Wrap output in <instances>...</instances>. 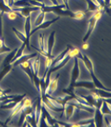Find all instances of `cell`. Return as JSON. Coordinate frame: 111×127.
Here are the masks:
<instances>
[{
  "instance_id": "6da1fadb",
  "label": "cell",
  "mask_w": 111,
  "mask_h": 127,
  "mask_svg": "<svg viewBox=\"0 0 111 127\" xmlns=\"http://www.w3.org/2000/svg\"><path fill=\"white\" fill-rule=\"evenodd\" d=\"M40 11H43L44 12H54L58 16H69L70 18H74L75 20H83L84 18V13L82 11H72L69 9H66L65 6L64 4H58V5H52V6H46L40 7Z\"/></svg>"
},
{
  "instance_id": "7a4b0ae2",
  "label": "cell",
  "mask_w": 111,
  "mask_h": 127,
  "mask_svg": "<svg viewBox=\"0 0 111 127\" xmlns=\"http://www.w3.org/2000/svg\"><path fill=\"white\" fill-rule=\"evenodd\" d=\"M80 52H81V51L78 50V49L73 47L71 50L69 51L68 53H67L65 57L62 60V61H61L60 64H58L56 65V66H53V67L49 68L48 73H47V75H46L45 80H47V82H49V81H50V77H51L52 73H55L56 71H57V70H59V69L62 68L64 66H65L66 64L69 61V60L74 58V56H77Z\"/></svg>"
},
{
  "instance_id": "3957f363",
  "label": "cell",
  "mask_w": 111,
  "mask_h": 127,
  "mask_svg": "<svg viewBox=\"0 0 111 127\" xmlns=\"http://www.w3.org/2000/svg\"><path fill=\"white\" fill-rule=\"evenodd\" d=\"M83 61L84 64L87 67V70L89 71L90 75H91V77H92V82L94 83L95 85V87L96 88H99V89H102V90H106L108 91H110V89L106 88L102 83L100 82V80L97 78V77L96 76L95 74V72H94V68H93V64L92 62V60L89 59V57L86 56L85 54H83L82 53V56H81V59Z\"/></svg>"
},
{
  "instance_id": "277c9868",
  "label": "cell",
  "mask_w": 111,
  "mask_h": 127,
  "mask_svg": "<svg viewBox=\"0 0 111 127\" xmlns=\"http://www.w3.org/2000/svg\"><path fill=\"white\" fill-rule=\"evenodd\" d=\"M74 67H73L72 72H71V77H70V82H69V87L67 89H64L62 91L64 93H66L69 95V93L74 91V84L77 82V80L79 77L80 75V70H79V65H78V59L76 56L74 57Z\"/></svg>"
},
{
  "instance_id": "5b68a950",
  "label": "cell",
  "mask_w": 111,
  "mask_h": 127,
  "mask_svg": "<svg viewBox=\"0 0 111 127\" xmlns=\"http://www.w3.org/2000/svg\"><path fill=\"white\" fill-rule=\"evenodd\" d=\"M31 105H32L31 99H30V98H27V97L25 96L24 99L20 101V102L17 103L16 105H15L12 108H11L10 116L8 117L7 121H6V122H4V126H7V124H8V122H9L14 117H16V115L22 110L23 108H25V107H28V106H31Z\"/></svg>"
},
{
  "instance_id": "8992f818",
  "label": "cell",
  "mask_w": 111,
  "mask_h": 127,
  "mask_svg": "<svg viewBox=\"0 0 111 127\" xmlns=\"http://www.w3.org/2000/svg\"><path fill=\"white\" fill-rule=\"evenodd\" d=\"M102 12H103V11L102 10H98V11H96L95 13L93 14V16L90 18L89 20V22H88V28H87V31L85 34V36L83 37V42H87V40H88L89 37L91 36L92 33L94 30V29L96 27V25L97 21L101 18L102 16Z\"/></svg>"
},
{
  "instance_id": "52a82bcc",
  "label": "cell",
  "mask_w": 111,
  "mask_h": 127,
  "mask_svg": "<svg viewBox=\"0 0 111 127\" xmlns=\"http://www.w3.org/2000/svg\"><path fill=\"white\" fill-rule=\"evenodd\" d=\"M103 102V99H100L98 100H96V105H95V117H94V124H95V126H97V127H101L103 126V122H104V114L102 113L100 110V108L101 106V103Z\"/></svg>"
},
{
  "instance_id": "ba28073f",
  "label": "cell",
  "mask_w": 111,
  "mask_h": 127,
  "mask_svg": "<svg viewBox=\"0 0 111 127\" xmlns=\"http://www.w3.org/2000/svg\"><path fill=\"white\" fill-rule=\"evenodd\" d=\"M11 10L16 11L17 14H20L21 17H27L29 16H30V14L32 11H39L40 7H33V6H30V7H11Z\"/></svg>"
},
{
  "instance_id": "9c48e42d",
  "label": "cell",
  "mask_w": 111,
  "mask_h": 127,
  "mask_svg": "<svg viewBox=\"0 0 111 127\" xmlns=\"http://www.w3.org/2000/svg\"><path fill=\"white\" fill-rule=\"evenodd\" d=\"M60 73H57L56 76L54 77L53 80H50V82L48 83V86L47 87L46 91H45V94L47 95H52L56 91V90L57 89V84H58V80H59L60 77Z\"/></svg>"
},
{
  "instance_id": "30bf717a",
  "label": "cell",
  "mask_w": 111,
  "mask_h": 127,
  "mask_svg": "<svg viewBox=\"0 0 111 127\" xmlns=\"http://www.w3.org/2000/svg\"><path fill=\"white\" fill-rule=\"evenodd\" d=\"M41 112L43 113V116L44 117L45 120L47 121V123L48 124L49 126H53L54 124L56 122V120L49 113V112L47 110L45 105L42 103V107H41Z\"/></svg>"
},
{
  "instance_id": "8fae6325",
  "label": "cell",
  "mask_w": 111,
  "mask_h": 127,
  "mask_svg": "<svg viewBox=\"0 0 111 127\" xmlns=\"http://www.w3.org/2000/svg\"><path fill=\"white\" fill-rule=\"evenodd\" d=\"M73 47H72L71 45H68V46H67V47L65 48V50H64L62 52H61L59 55V56H57L56 57H55V58L52 60V64H51V67H53V66H56V65H57L58 64H60L61 61H62V60L65 57L67 53H68Z\"/></svg>"
},
{
  "instance_id": "7c38bea8",
  "label": "cell",
  "mask_w": 111,
  "mask_h": 127,
  "mask_svg": "<svg viewBox=\"0 0 111 127\" xmlns=\"http://www.w3.org/2000/svg\"><path fill=\"white\" fill-rule=\"evenodd\" d=\"M59 19H60V16H57V17H56V18H54L53 20H52V21H43L41 25H38V26H35V28H34L33 30H31V31H30V35L34 34V33H36V32L38 30H44V29L48 28L49 26H50V25H52V24H54V23L56 21H57Z\"/></svg>"
},
{
  "instance_id": "4fadbf2b",
  "label": "cell",
  "mask_w": 111,
  "mask_h": 127,
  "mask_svg": "<svg viewBox=\"0 0 111 127\" xmlns=\"http://www.w3.org/2000/svg\"><path fill=\"white\" fill-rule=\"evenodd\" d=\"M37 56H38L37 53L22 55V56H20V58H18L16 60V61H14L12 64H11V65H12V67H16V66L20 65V64H22V63H24V62H26V61H29V60H30L31 59L34 58V57Z\"/></svg>"
},
{
  "instance_id": "5bb4252c",
  "label": "cell",
  "mask_w": 111,
  "mask_h": 127,
  "mask_svg": "<svg viewBox=\"0 0 111 127\" xmlns=\"http://www.w3.org/2000/svg\"><path fill=\"white\" fill-rule=\"evenodd\" d=\"M30 68L32 72L34 73V74L38 75L39 72V66H40V59L39 56H35L34 58L31 59L30 61Z\"/></svg>"
},
{
  "instance_id": "9a60e30c",
  "label": "cell",
  "mask_w": 111,
  "mask_h": 127,
  "mask_svg": "<svg viewBox=\"0 0 111 127\" xmlns=\"http://www.w3.org/2000/svg\"><path fill=\"white\" fill-rule=\"evenodd\" d=\"M12 31L14 32V33L16 34V37H18L20 39V41H21L22 42L25 43V47H27L28 50H30V39H28L27 37H26L25 34L22 33L21 32H20L19 30H17L16 28H12Z\"/></svg>"
},
{
  "instance_id": "2e32d148",
  "label": "cell",
  "mask_w": 111,
  "mask_h": 127,
  "mask_svg": "<svg viewBox=\"0 0 111 127\" xmlns=\"http://www.w3.org/2000/svg\"><path fill=\"white\" fill-rule=\"evenodd\" d=\"M55 33H56V31H52L48 37V46H47V52H48V56H52V48H53V46L55 43Z\"/></svg>"
},
{
  "instance_id": "e0dca14e",
  "label": "cell",
  "mask_w": 111,
  "mask_h": 127,
  "mask_svg": "<svg viewBox=\"0 0 111 127\" xmlns=\"http://www.w3.org/2000/svg\"><path fill=\"white\" fill-rule=\"evenodd\" d=\"M74 108H75V107L74 105L71 104L70 103L67 102L66 104L64 106V112H63V113L61 114V117L63 116L64 113H65V115H66V120L69 121V119H70V117H72L73 112H74Z\"/></svg>"
},
{
  "instance_id": "ac0fdd59",
  "label": "cell",
  "mask_w": 111,
  "mask_h": 127,
  "mask_svg": "<svg viewBox=\"0 0 111 127\" xmlns=\"http://www.w3.org/2000/svg\"><path fill=\"white\" fill-rule=\"evenodd\" d=\"M92 91H94L99 96H100L101 99H109L111 98V94H110V91H108L106 90H102V89H99V88H94L91 90Z\"/></svg>"
},
{
  "instance_id": "d6986e66",
  "label": "cell",
  "mask_w": 111,
  "mask_h": 127,
  "mask_svg": "<svg viewBox=\"0 0 111 127\" xmlns=\"http://www.w3.org/2000/svg\"><path fill=\"white\" fill-rule=\"evenodd\" d=\"M85 1L87 2V6H88L87 11H96L98 10H102L101 7L96 2V0H85Z\"/></svg>"
},
{
  "instance_id": "ffe728a7",
  "label": "cell",
  "mask_w": 111,
  "mask_h": 127,
  "mask_svg": "<svg viewBox=\"0 0 111 127\" xmlns=\"http://www.w3.org/2000/svg\"><path fill=\"white\" fill-rule=\"evenodd\" d=\"M76 87H83L88 90H92L95 88V85L92 82H76L74 84V88Z\"/></svg>"
},
{
  "instance_id": "44dd1931",
  "label": "cell",
  "mask_w": 111,
  "mask_h": 127,
  "mask_svg": "<svg viewBox=\"0 0 111 127\" xmlns=\"http://www.w3.org/2000/svg\"><path fill=\"white\" fill-rule=\"evenodd\" d=\"M101 112L104 115H111V110H110V103L108 101L103 100V102L101 103V106L100 108Z\"/></svg>"
},
{
  "instance_id": "7402d4cb",
  "label": "cell",
  "mask_w": 111,
  "mask_h": 127,
  "mask_svg": "<svg viewBox=\"0 0 111 127\" xmlns=\"http://www.w3.org/2000/svg\"><path fill=\"white\" fill-rule=\"evenodd\" d=\"M30 31H31V22H30V16L25 17V33L28 39L30 38Z\"/></svg>"
},
{
  "instance_id": "603a6c76",
  "label": "cell",
  "mask_w": 111,
  "mask_h": 127,
  "mask_svg": "<svg viewBox=\"0 0 111 127\" xmlns=\"http://www.w3.org/2000/svg\"><path fill=\"white\" fill-rule=\"evenodd\" d=\"M17 49H18V47L15 48L14 50H11V51H10V53L8 54L7 56L5 57V58H4V60H3V62H2V67H3V66H5V65L9 64H11V60H12L13 57L15 56V54H16V52Z\"/></svg>"
},
{
  "instance_id": "cb8c5ba5",
  "label": "cell",
  "mask_w": 111,
  "mask_h": 127,
  "mask_svg": "<svg viewBox=\"0 0 111 127\" xmlns=\"http://www.w3.org/2000/svg\"><path fill=\"white\" fill-rule=\"evenodd\" d=\"M26 48L25 47V43L24 42H22V45L20 46V47H19L18 49H17V51H16V52L15 54V56L13 57L12 60H11V64H12L14 61H16V60L20 58V56H22L23 54H24V51H25V49Z\"/></svg>"
},
{
  "instance_id": "d4e9b609",
  "label": "cell",
  "mask_w": 111,
  "mask_h": 127,
  "mask_svg": "<svg viewBox=\"0 0 111 127\" xmlns=\"http://www.w3.org/2000/svg\"><path fill=\"white\" fill-rule=\"evenodd\" d=\"M12 68L13 67H12V65H11V64H7L2 67V70L0 71V82L2 80V78H3L6 75L10 73Z\"/></svg>"
},
{
  "instance_id": "484cf974",
  "label": "cell",
  "mask_w": 111,
  "mask_h": 127,
  "mask_svg": "<svg viewBox=\"0 0 111 127\" xmlns=\"http://www.w3.org/2000/svg\"><path fill=\"white\" fill-rule=\"evenodd\" d=\"M80 96L82 98H83V99L87 101V103H88L90 106L94 108L95 105H96V99H95V98L92 96V94L89 95H87V96H84V95H80Z\"/></svg>"
},
{
  "instance_id": "4316f807",
  "label": "cell",
  "mask_w": 111,
  "mask_h": 127,
  "mask_svg": "<svg viewBox=\"0 0 111 127\" xmlns=\"http://www.w3.org/2000/svg\"><path fill=\"white\" fill-rule=\"evenodd\" d=\"M44 18H45V12H44V11H41L39 15L38 16L37 19L35 20L34 25H35V26H38V25H41L43 21H44Z\"/></svg>"
},
{
  "instance_id": "83f0119b",
  "label": "cell",
  "mask_w": 111,
  "mask_h": 127,
  "mask_svg": "<svg viewBox=\"0 0 111 127\" xmlns=\"http://www.w3.org/2000/svg\"><path fill=\"white\" fill-rule=\"evenodd\" d=\"M11 11H12V10H11V8L7 4L0 2V11H1L2 13H8Z\"/></svg>"
},
{
  "instance_id": "f1b7e54d",
  "label": "cell",
  "mask_w": 111,
  "mask_h": 127,
  "mask_svg": "<svg viewBox=\"0 0 111 127\" xmlns=\"http://www.w3.org/2000/svg\"><path fill=\"white\" fill-rule=\"evenodd\" d=\"M11 51V49L10 47H7V46L5 45V43H4V44L2 45L1 47H0V55L4 54V53H7V52H10Z\"/></svg>"
},
{
  "instance_id": "f546056e",
  "label": "cell",
  "mask_w": 111,
  "mask_h": 127,
  "mask_svg": "<svg viewBox=\"0 0 111 127\" xmlns=\"http://www.w3.org/2000/svg\"><path fill=\"white\" fill-rule=\"evenodd\" d=\"M8 14V18H9L10 20H14V19H16V16H17V14L16 11H9V12L7 13Z\"/></svg>"
},
{
  "instance_id": "4dcf8cb0",
  "label": "cell",
  "mask_w": 111,
  "mask_h": 127,
  "mask_svg": "<svg viewBox=\"0 0 111 127\" xmlns=\"http://www.w3.org/2000/svg\"><path fill=\"white\" fill-rule=\"evenodd\" d=\"M0 37H2V13L0 11Z\"/></svg>"
},
{
  "instance_id": "1f68e13d",
  "label": "cell",
  "mask_w": 111,
  "mask_h": 127,
  "mask_svg": "<svg viewBox=\"0 0 111 127\" xmlns=\"http://www.w3.org/2000/svg\"><path fill=\"white\" fill-rule=\"evenodd\" d=\"M63 4L65 6L66 9H69V0H62Z\"/></svg>"
},
{
  "instance_id": "d6a6232c",
  "label": "cell",
  "mask_w": 111,
  "mask_h": 127,
  "mask_svg": "<svg viewBox=\"0 0 111 127\" xmlns=\"http://www.w3.org/2000/svg\"><path fill=\"white\" fill-rule=\"evenodd\" d=\"M14 1H15V0H7V5L9 6V7H10L11 8L12 7Z\"/></svg>"
},
{
  "instance_id": "836d02e7",
  "label": "cell",
  "mask_w": 111,
  "mask_h": 127,
  "mask_svg": "<svg viewBox=\"0 0 111 127\" xmlns=\"http://www.w3.org/2000/svg\"><path fill=\"white\" fill-rule=\"evenodd\" d=\"M88 47H89V44H88V43H87V42H84V44L83 45V47H83V50H87V49H88Z\"/></svg>"
},
{
  "instance_id": "e575fe53",
  "label": "cell",
  "mask_w": 111,
  "mask_h": 127,
  "mask_svg": "<svg viewBox=\"0 0 111 127\" xmlns=\"http://www.w3.org/2000/svg\"><path fill=\"white\" fill-rule=\"evenodd\" d=\"M50 2L53 5H58V4H59V2H58L57 0H50Z\"/></svg>"
},
{
  "instance_id": "d590c367",
  "label": "cell",
  "mask_w": 111,
  "mask_h": 127,
  "mask_svg": "<svg viewBox=\"0 0 111 127\" xmlns=\"http://www.w3.org/2000/svg\"><path fill=\"white\" fill-rule=\"evenodd\" d=\"M35 1H37V2H41V3H44V4H45L44 0H35Z\"/></svg>"
},
{
  "instance_id": "8d00e7d4",
  "label": "cell",
  "mask_w": 111,
  "mask_h": 127,
  "mask_svg": "<svg viewBox=\"0 0 111 127\" xmlns=\"http://www.w3.org/2000/svg\"><path fill=\"white\" fill-rule=\"evenodd\" d=\"M0 126H4V123H3V122H2L1 121H0Z\"/></svg>"
},
{
  "instance_id": "74e56055",
  "label": "cell",
  "mask_w": 111,
  "mask_h": 127,
  "mask_svg": "<svg viewBox=\"0 0 111 127\" xmlns=\"http://www.w3.org/2000/svg\"><path fill=\"white\" fill-rule=\"evenodd\" d=\"M0 2H4V3H6V2H5V0H0ZM6 4H7V3H6Z\"/></svg>"
},
{
  "instance_id": "f35d334b",
  "label": "cell",
  "mask_w": 111,
  "mask_h": 127,
  "mask_svg": "<svg viewBox=\"0 0 111 127\" xmlns=\"http://www.w3.org/2000/svg\"><path fill=\"white\" fill-rule=\"evenodd\" d=\"M5 2H6V3L7 4V0H5Z\"/></svg>"
},
{
  "instance_id": "ab89813d",
  "label": "cell",
  "mask_w": 111,
  "mask_h": 127,
  "mask_svg": "<svg viewBox=\"0 0 111 127\" xmlns=\"http://www.w3.org/2000/svg\"><path fill=\"white\" fill-rule=\"evenodd\" d=\"M0 90H2V89H1V88H0Z\"/></svg>"
},
{
  "instance_id": "60d3db41",
  "label": "cell",
  "mask_w": 111,
  "mask_h": 127,
  "mask_svg": "<svg viewBox=\"0 0 111 127\" xmlns=\"http://www.w3.org/2000/svg\"><path fill=\"white\" fill-rule=\"evenodd\" d=\"M15 1H16V0H15Z\"/></svg>"
}]
</instances>
